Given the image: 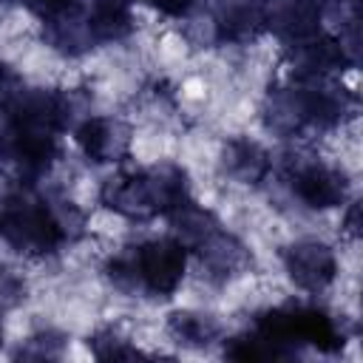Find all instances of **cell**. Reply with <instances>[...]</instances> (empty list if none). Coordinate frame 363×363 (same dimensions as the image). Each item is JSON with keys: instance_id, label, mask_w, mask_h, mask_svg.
Masks as SVG:
<instances>
[{"instance_id": "6", "label": "cell", "mask_w": 363, "mask_h": 363, "mask_svg": "<svg viewBox=\"0 0 363 363\" xmlns=\"http://www.w3.org/2000/svg\"><path fill=\"white\" fill-rule=\"evenodd\" d=\"M224 136L207 125H184L176 142V164L184 173L218 176Z\"/></svg>"}, {"instance_id": "14", "label": "cell", "mask_w": 363, "mask_h": 363, "mask_svg": "<svg viewBox=\"0 0 363 363\" xmlns=\"http://www.w3.org/2000/svg\"><path fill=\"white\" fill-rule=\"evenodd\" d=\"M96 116L94 102L88 88H74V91H57V108H54V125L60 128V133L71 136L77 133L85 122H91Z\"/></svg>"}, {"instance_id": "17", "label": "cell", "mask_w": 363, "mask_h": 363, "mask_svg": "<svg viewBox=\"0 0 363 363\" xmlns=\"http://www.w3.org/2000/svg\"><path fill=\"white\" fill-rule=\"evenodd\" d=\"M332 255H335V272L343 275H357L363 269V250H360V235H340L332 244Z\"/></svg>"}, {"instance_id": "20", "label": "cell", "mask_w": 363, "mask_h": 363, "mask_svg": "<svg viewBox=\"0 0 363 363\" xmlns=\"http://www.w3.org/2000/svg\"><path fill=\"white\" fill-rule=\"evenodd\" d=\"M335 77H337V85H340L352 99H360V65H343Z\"/></svg>"}, {"instance_id": "8", "label": "cell", "mask_w": 363, "mask_h": 363, "mask_svg": "<svg viewBox=\"0 0 363 363\" xmlns=\"http://www.w3.org/2000/svg\"><path fill=\"white\" fill-rule=\"evenodd\" d=\"M182 130L162 128V125H133L130 147L125 164L133 170H147L159 162H176V142Z\"/></svg>"}, {"instance_id": "9", "label": "cell", "mask_w": 363, "mask_h": 363, "mask_svg": "<svg viewBox=\"0 0 363 363\" xmlns=\"http://www.w3.org/2000/svg\"><path fill=\"white\" fill-rule=\"evenodd\" d=\"M164 216H167V235L176 244H182L187 252L199 250L218 230V221H216L213 210L199 207L190 199H182L179 204L164 210Z\"/></svg>"}, {"instance_id": "21", "label": "cell", "mask_w": 363, "mask_h": 363, "mask_svg": "<svg viewBox=\"0 0 363 363\" xmlns=\"http://www.w3.org/2000/svg\"><path fill=\"white\" fill-rule=\"evenodd\" d=\"M17 88H20V77H17L6 62H0V108L9 105V99L14 96Z\"/></svg>"}, {"instance_id": "22", "label": "cell", "mask_w": 363, "mask_h": 363, "mask_svg": "<svg viewBox=\"0 0 363 363\" xmlns=\"http://www.w3.org/2000/svg\"><path fill=\"white\" fill-rule=\"evenodd\" d=\"M20 3H26V6H28L31 11H37L43 20L51 17V14H57L60 9L71 6V0H20Z\"/></svg>"}, {"instance_id": "25", "label": "cell", "mask_w": 363, "mask_h": 363, "mask_svg": "<svg viewBox=\"0 0 363 363\" xmlns=\"http://www.w3.org/2000/svg\"><path fill=\"white\" fill-rule=\"evenodd\" d=\"M252 3H264V0H252Z\"/></svg>"}, {"instance_id": "19", "label": "cell", "mask_w": 363, "mask_h": 363, "mask_svg": "<svg viewBox=\"0 0 363 363\" xmlns=\"http://www.w3.org/2000/svg\"><path fill=\"white\" fill-rule=\"evenodd\" d=\"M60 360L65 363H91L96 360V352L91 346V337H77V335H68L62 349H60Z\"/></svg>"}, {"instance_id": "3", "label": "cell", "mask_w": 363, "mask_h": 363, "mask_svg": "<svg viewBox=\"0 0 363 363\" xmlns=\"http://www.w3.org/2000/svg\"><path fill=\"white\" fill-rule=\"evenodd\" d=\"M258 119L278 136L289 139L309 122L306 94L301 82H275L258 102Z\"/></svg>"}, {"instance_id": "5", "label": "cell", "mask_w": 363, "mask_h": 363, "mask_svg": "<svg viewBox=\"0 0 363 363\" xmlns=\"http://www.w3.org/2000/svg\"><path fill=\"white\" fill-rule=\"evenodd\" d=\"M187 264V250L176 244L170 235L153 238L139 247V269L153 292L170 295V289L182 281Z\"/></svg>"}, {"instance_id": "13", "label": "cell", "mask_w": 363, "mask_h": 363, "mask_svg": "<svg viewBox=\"0 0 363 363\" xmlns=\"http://www.w3.org/2000/svg\"><path fill=\"white\" fill-rule=\"evenodd\" d=\"M133 230V218L125 216L122 210H116L113 204H96L91 213H85V233L94 235L96 241H102L111 252L122 244H128Z\"/></svg>"}, {"instance_id": "23", "label": "cell", "mask_w": 363, "mask_h": 363, "mask_svg": "<svg viewBox=\"0 0 363 363\" xmlns=\"http://www.w3.org/2000/svg\"><path fill=\"white\" fill-rule=\"evenodd\" d=\"M150 3H153V6L167 17V20H176V17H179V14H184L196 0H150Z\"/></svg>"}, {"instance_id": "16", "label": "cell", "mask_w": 363, "mask_h": 363, "mask_svg": "<svg viewBox=\"0 0 363 363\" xmlns=\"http://www.w3.org/2000/svg\"><path fill=\"white\" fill-rule=\"evenodd\" d=\"M360 20V3L354 0H318V31L323 37H337L352 23Z\"/></svg>"}, {"instance_id": "1", "label": "cell", "mask_w": 363, "mask_h": 363, "mask_svg": "<svg viewBox=\"0 0 363 363\" xmlns=\"http://www.w3.org/2000/svg\"><path fill=\"white\" fill-rule=\"evenodd\" d=\"M284 272L292 281L295 289L306 292L309 298L318 295L332 272H335V255H332V244L329 241H318V238H292L284 250Z\"/></svg>"}, {"instance_id": "11", "label": "cell", "mask_w": 363, "mask_h": 363, "mask_svg": "<svg viewBox=\"0 0 363 363\" xmlns=\"http://www.w3.org/2000/svg\"><path fill=\"white\" fill-rule=\"evenodd\" d=\"M193 252H199L221 278L230 275V272H235V269H241V267H250V264H252L247 244H244L238 235H233V233H227V230H221V227H218L199 250H193Z\"/></svg>"}, {"instance_id": "4", "label": "cell", "mask_w": 363, "mask_h": 363, "mask_svg": "<svg viewBox=\"0 0 363 363\" xmlns=\"http://www.w3.org/2000/svg\"><path fill=\"white\" fill-rule=\"evenodd\" d=\"M264 31L275 34L284 45L306 40L318 31V0H264Z\"/></svg>"}, {"instance_id": "7", "label": "cell", "mask_w": 363, "mask_h": 363, "mask_svg": "<svg viewBox=\"0 0 363 363\" xmlns=\"http://www.w3.org/2000/svg\"><path fill=\"white\" fill-rule=\"evenodd\" d=\"M43 40L51 43L65 57H82V54H88L99 43L96 34H94L91 17L82 9H77V6H65L57 14L45 17Z\"/></svg>"}, {"instance_id": "24", "label": "cell", "mask_w": 363, "mask_h": 363, "mask_svg": "<svg viewBox=\"0 0 363 363\" xmlns=\"http://www.w3.org/2000/svg\"><path fill=\"white\" fill-rule=\"evenodd\" d=\"M0 349H3V329H0Z\"/></svg>"}, {"instance_id": "10", "label": "cell", "mask_w": 363, "mask_h": 363, "mask_svg": "<svg viewBox=\"0 0 363 363\" xmlns=\"http://www.w3.org/2000/svg\"><path fill=\"white\" fill-rule=\"evenodd\" d=\"M190 60H193V45L176 28V23L167 20L156 34V79L164 85L176 82L182 74L190 71Z\"/></svg>"}, {"instance_id": "18", "label": "cell", "mask_w": 363, "mask_h": 363, "mask_svg": "<svg viewBox=\"0 0 363 363\" xmlns=\"http://www.w3.org/2000/svg\"><path fill=\"white\" fill-rule=\"evenodd\" d=\"M23 298H26V281L17 272L0 267V315L23 303Z\"/></svg>"}, {"instance_id": "2", "label": "cell", "mask_w": 363, "mask_h": 363, "mask_svg": "<svg viewBox=\"0 0 363 363\" xmlns=\"http://www.w3.org/2000/svg\"><path fill=\"white\" fill-rule=\"evenodd\" d=\"M130 133H133V122L125 113H111V116H94L77 133H71V139L91 162L119 164L128 159Z\"/></svg>"}, {"instance_id": "15", "label": "cell", "mask_w": 363, "mask_h": 363, "mask_svg": "<svg viewBox=\"0 0 363 363\" xmlns=\"http://www.w3.org/2000/svg\"><path fill=\"white\" fill-rule=\"evenodd\" d=\"M0 329H3V349H9L14 360V352L40 329V323L28 303H17L0 315Z\"/></svg>"}, {"instance_id": "12", "label": "cell", "mask_w": 363, "mask_h": 363, "mask_svg": "<svg viewBox=\"0 0 363 363\" xmlns=\"http://www.w3.org/2000/svg\"><path fill=\"white\" fill-rule=\"evenodd\" d=\"M176 28L187 37V43L193 45V51H204V48H216L224 40L221 23L216 17V11L207 6V0H196L184 14H179Z\"/></svg>"}]
</instances>
